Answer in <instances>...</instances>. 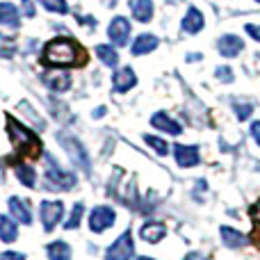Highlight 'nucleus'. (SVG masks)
Listing matches in <instances>:
<instances>
[{
	"label": "nucleus",
	"mask_w": 260,
	"mask_h": 260,
	"mask_svg": "<svg viewBox=\"0 0 260 260\" xmlns=\"http://www.w3.org/2000/svg\"><path fill=\"white\" fill-rule=\"evenodd\" d=\"M87 62V53L76 39L71 37H57V39L48 41L41 53V64L46 67H82Z\"/></svg>",
	"instance_id": "obj_1"
},
{
	"label": "nucleus",
	"mask_w": 260,
	"mask_h": 260,
	"mask_svg": "<svg viewBox=\"0 0 260 260\" xmlns=\"http://www.w3.org/2000/svg\"><path fill=\"white\" fill-rule=\"evenodd\" d=\"M5 123H7V135L12 139V146L18 157H23V160H37V157H41L44 144H41L39 135L32 133L30 128H25L21 121H16L9 114L5 117Z\"/></svg>",
	"instance_id": "obj_2"
},
{
	"label": "nucleus",
	"mask_w": 260,
	"mask_h": 260,
	"mask_svg": "<svg viewBox=\"0 0 260 260\" xmlns=\"http://www.w3.org/2000/svg\"><path fill=\"white\" fill-rule=\"evenodd\" d=\"M46 165H48V169H46L44 178H46V187L48 189L62 192V189L76 187V176H73L71 171L62 169V167L57 165V160H55L50 153H46Z\"/></svg>",
	"instance_id": "obj_3"
},
{
	"label": "nucleus",
	"mask_w": 260,
	"mask_h": 260,
	"mask_svg": "<svg viewBox=\"0 0 260 260\" xmlns=\"http://www.w3.org/2000/svg\"><path fill=\"white\" fill-rule=\"evenodd\" d=\"M57 142H59V146L67 151L69 160H71L73 165L80 167L85 174H91V160H89V155H87L85 146H82L76 137H71V135H67V133H59L57 135Z\"/></svg>",
	"instance_id": "obj_4"
},
{
	"label": "nucleus",
	"mask_w": 260,
	"mask_h": 260,
	"mask_svg": "<svg viewBox=\"0 0 260 260\" xmlns=\"http://www.w3.org/2000/svg\"><path fill=\"white\" fill-rule=\"evenodd\" d=\"M64 217V203L62 201H41L39 206V219H41V226H44V233H53L55 226L62 221Z\"/></svg>",
	"instance_id": "obj_5"
},
{
	"label": "nucleus",
	"mask_w": 260,
	"mask_h": 260,
	"mask_svg": "<svg viewBox=\"0 0 260 260\" xmlns=\"http://www.w3.org/2000/svg\"><path fill=\"white\" fill-rule=\"evenodd\" d=\"M114 221H117V212L110 206H96L89 212V229L91 233H103V231L112 229Z\"/></svg>",
	"instance_id": "obj_6"
},
{
	"label": "nucleus",
	"mask_w": 260,
	"mask_h": 260,
	"mask_svg": "<svg viewBox=\"0 0 260 260\" xmlns=\"http://www.w3.org/2000/svg\"><path fill=\"white\" fill-rule=\"evenodd\" d=\"M135 256V247H133V235L121 233L105 251V260H133Z\"/></svg>",
	"instance_id": "obj_7"
},
{
	"label": "nucleus",
	"mask_w": 260,
	"mask_h": 260,
	"mask_svg": "<svg viewBox=\"0 0 260 260\" xmlns=\"http://www.w3.org/2000/svg\"><path fill=\"white\" fill-rule=\"evenodd\" d=\"M130 30H133V25L126 16H114L108 25V37L114 46H126L130 39Z\"/></svg>",
	"instance_id": "obj_8"
},
{
	"label": "nucleus",
	"mask_w": 260,
	"mask_h": 260,
	"mask_svg": "<svg viewBox=\"0 0 260 260\" xmlns=\"http://www.w3.org/2000/svg\"><path fill=\"white\" fill-rule=\"evenodd\" d=\"M217 50H219L221 57L233 59L244 50V41H242V37H238V35H221L219 39H217Z\"/></svg>",
	"instance_id": "obj_9"
},
{
	"label": "nucleus",
	"mask_w": 260,
	"mask_h": 260,
	"mask_svg": "<svg viewBox=\"0 0 260 260\" xmlns=\"http://www.w3.org/2000/svg\"><path fill=\"white\" fill-rule=\"evenodd\" d=\"M7 210L9 215H12L14 221H18V224H25L30 226L32 224V212H30V206H27L23 199L18 197H9L7 199Z\"/></svg>",
	"instance_id": "obj_10"
},
{
	"label": "nucleus",
	"mask_w": 260,
	"mask_h": 260,
	"mask_svg": "<svg viewBox=\"0 0 260 260\" xmlns=\"http://www.w3.org/2000/svg\"><path fill=\"white\" fill-rule=\"evenodd\" d=\"M174 157L178 162V167L183 169H189V167H197L201 155H199V148L197 146H185V144H176L174 146Z\"/></svg>",
	"instance_id": "obj_11"
},
{
	"label": "nucleus",
	"mask_w": 260,
	"mask_h": 260,
	"mask_svg": "<svg viewBox=\"0 0 260 260\" xmlns=\"http://www.w3.org/2000/svg\"><path fill=\"white\" fill-rule=\"evenodd\" d=\"M203 25H206V18H203V12L197 7H189L187 12H185L183 21H180V27H183V32H187V35H199V32L203 30Z\"/></svg>",
	"instance_id": "obj_12"
},
{
	"label": "nucleus",
	"mask_w": 260,
	"mask_h": 260,
	"mask_svg": "<svg viewBox=\"0 0 260 260\" xmlns=\"http://www.w3.org/2000/svg\"><path fill=\"white\" fill-rule=\"evenodd\" d=\"M44 85L48 87L50 91H57V94H62V91L71 89V76H69L67 71H62V69H57V71L46 73V76H44Z\"/></svg>",
	"instance_id": "obj_13"
},
{
	"label": "nucleus",
	"mask_w": 260,
	"mask_h": 260,
	"mask_svg": "<svg viewBox=\"0 0 260 260\" xmlns=\"http://www.w3.org/2000/svg\"><path fill=\"white\" fill-rule=\"evenodd\" d=\"M112 85H114V91L126 94V91H130L135 85H137V76H135V71L130 67L117 69V73L112 76Z\"/></svg>",
	"instance_id": "obj_14"
},
{
	"label": "nucleus",
	"mask_w": 260,
	"mask_h": 260,
	"mask_svg": "<svg viewBox=\"0 0 260 260\" xmlns=\"http://www.w3.org/2000/svg\"><path fill=\"white\" fill-rule=\"evenodd\" d=\"M128 7H130V14H133L135 21H139V23H151L153 21V14H155L153 0H130Z\"/></svg>",
	"instance_id": "obj_15"
},
{
	"label": "nucleus",
	"mask_w": 260,
	"mask_h": 260,
	"mask_svg": "<svg viewBox=\"0 0 260 260\" xmlns=\"http://www.w3.org/2000/svg\"><path fill=\"white\" fill-rule=\"evenodd\" d=\"M151 126L157 128V130H162V133H167V135H180V133H183V126H180L178 121H174V119H171L167 112H155V114H153V117H151Z\"/></svg>",
	"instance_id": "obj_16"
},
{
	"label": "nucleus",
	"mask_w": 260,
	"mask_h": 260,
	"mask_svg": "<svg viewBox=\"0 0 260 260\" xmlns=\"http://www.w3.org/2000/svg\"><path fill=\"white\" fill-rule=\"evenodd\" d=\"M157 44H160V39H157L155 35H139L137 39L133 41V46H130V53H133L135 57H139V55H148L157 48Z\"/></svg>",
	"instance_id": "obj_17"
},
{
	"label": "nucleus",
	"mask_w": 260,
	"mask_h": 260,
	"mask_svg": "<svg viewBox=\"0 0 260 260\" xmlns=\"http://www.w3.org/2000/svg\"><path fill=\"white\" fill-rule=\"evenodd\" d=\"M165 235H167V229H165V224H160V221H146V224L139 229V238L148 244L160 242Z\"/></svg>",
	"instance_id": "obj_18"
},
{
	"label": "nucleus",
	"mask_w": 260,
	"mask_h": 260,
	"mask_svg": "<svg viewBox=\"0 0 260 260\" xmlns=\"http://www.w3.org/2000/svg\"><path fill=\"white\" fill-rule=\"evenodd\" d=\"M219 233H221V240H224V244L229 249H240L249 242L247 235L240 233V231H235V229H231V226H221Z\"/></svg>",
	"instance_id": "obj_19"
},
{
	"label": "nucleus",
	"mask_w": 260,
	"mask_h": 260,
	"mask_svg": "<svg viewBox=\"0 0 260 260\" xmlns=\"http://www.w3.org/2000/svg\"><path fill=\"white\" fill-rule=\"evenodd\" d=\"M46 256L48 260H71V244L64 240H55L46 247Z\"/></svg>",
	"instance_id": "obj_20"
},
{
	"label": "nucleus",
	"mask_w": 260,
	"mask_h": 260,
	"mask_svg": "<svg viewBox=\"0 0 260 260\" xmlns=\"http://www.w3.org/2000/svg\"><path fill=\"white\" fill-rule=\"evenodd\" d=\"M0 240H3L5 244H12L18 240V226L16 221L12 219V217L3 215L0 217Z\"/></svg>",
	"instance_id": "obj_21"
},
{
	"label": "nucleus",
	"mask_w": 260,
	"mask_h": 260,
	"mask_svg": "<svg viewBox=\"0 0 260 260\" xmlns=\"http://www.w3.org/2000/svg\"><path fill=\"white\" fill-rule=\"evenodd\" d=\"M14 174H16V178L21 185H25V187H37V174L30 165L16 162V165H14Z\"/></svg>",
	"instance_id": "obj_22"
},
{
	"label": "nucleus",
	"mask_w": 260,
	"mask_h": 260,
	"mask_svg": "<svg viewBox=\"0 0 260 260\" xmlns=\"http://www.w3.org/2000/svg\"><path fill=\"white\" fill-rule=\"evenodd\" d=\"M0 25L7 27H18L21 25V16H18V9L12 3H0Z\"/></svg>",
	"instance_id": "obj_23"
},
{
	"label": "nucleus",
	"mask_w": 260,
	"mask_h": 260,
	"mask_svg": "<svg viewBox=\"0 0 260 260\" xmlns=\"http://www.w3.org/2000/svg\"><path fill=\"white\" fill-rule=\"evenodd\" d=\"M96 55H99V59L105 64V67H117L119 64V53L114 46L110 44H99L96 46Z\"/></svg>",
	"instance_id": "obj_24"
},
{
	"label": "nucleus",
	"mask_w": 260,
	"mask_h": 260,
	"mask_svg": "<svg viewBox=\"0 0 260 260\" xmlns=\"http://www.w3.org/2000/svg\"><path fill=\"white\" fill-rule=\"evenodd\" d=\"M233 110H235V117H238L240 121H247V119L253 114V110H256V103H253V101L235 99L233 101Z\"/></svg>",
	"instance_id": "obj_25"
},
{
	"label": "nucleus",
	"mask_w": 260,
	"mask_h": 260,
	"mask_svg": "<svg viewBox=\"0 0 260 260\" xmlns=\"http://www.w3.org/2000/svg\"><path fill=\"white\" fill-rule=\"evenodd\" d=\"M82 215H85V206H82V203H76V206H73V210H71V215H69V219L64 221V229H67V231H76L78 226H80V221H82Z\"/></svg>",
	"instance_id": "obj_26"
},
{
	"label": "nucleus",
	"mask_w": 260,
	"mask_h": 260,
	"mask_svg": "<svg viewBox=\"0 0 260 260\" xmlns=\"http://www.w3.org/2000/svg\"><path fill=\"white\" fill-rule=\"evenodd\" d=\"M144 142L157 153V155H167L169 153V144L165 142L162 137H155V135H144Z\"/></svg>",
	"instance_id": "obj_27"
},
{
	"label": "nucleus",
	"mask_w": 260,
	"mask_h": 260,
	"mask_svg": "<svg viewBox=\"0 0 260 260\" xmlns=\"http://www.w3.org/2000/svg\"><path fill=\"white\" fill-rule=\"evenodd\" d=\"M39 3L44 5L48 12H53V14H67L69 12L67 0H39Z\"/></svg>",
	"instance_id": "obj_28"
},
{
	"label": "nucleus",
	"mask_w": 260,
	"mask_h": 260,
	"mask_svg": "<svg viewBox=\"0 0 260 260\" xmlns=\"http://www.w3.org/2000/svg\"><path fill=\"white\" fill-rule=\"evenodd\" d=\"M215 78H217L219 82H233V80H235V73H233V69H231V67L221 64V67L215 69Z\"/></svg>",
	"instance_id": "obj_29"
},
{
	"label": "nucleus",
	"mask_w": 260,
	"mask_h": 260,
	"mask_svg": "<svg viewBox=\"0 0 260 260\" xmlns=\"http://www.w3.org/2000/svg\"><path fill=\"white\" fill-rule=\"evenodd\" d=\"M244 32H247L253 41H258L260 44V25L258 23H247V25H244Z\"/></svg>",
	"instance_id": "obj_30"
},
{
	"label": "nucleus",
	"mask_w": 260,
	"mask_h": 260,
	"mask_svg": "<svg viewBox=\"0 0 260 260\" xmlns=\"http://www.w3.org/2000/svg\"><path fill=\"white\" fill-rule=\"evenodd\" d=\"M0 260H25V253H21V251H3L0 253Z\"/></svg>",
	"instance_id": "obj_31"
},
{
	"label": "nucleus",
	"mask_w": 260,
	"mask_h": 260,
	"mask_svg": "<svg viewBox=\"0 0 260 260\" xmlns=\"http://www.w3.org/2000/svg\"><path fill=\"white\" fill-rule=\"evenodd\" d=\"M249 215H251L253 224H256L258 229H260V199H258V201H256V203H253V206H251V210H249Z\"/></svg>",
	"instance_id": "obj_32"
},
{
	"label": "nucleus",
	"mask_w": 260,
	"mask_h": 260,
	"mask_svg": "<svg viewBox=\"0 0 260 260\" xmlns=\"http://www.w3.org/2000/svg\"><path fill=\"white\" fill-rule=\"evenodd\" d=\"M251 137L258 142V146H260V121H253L251 123Z\"/></svg>",
	"instance_id": "obj_33"
},
{
	"label": "nucleus",
	"mask_w": 260,
	"mask_h": 260,
	"mask_svg": "<svg viewBox=\"0 0 260 260\" xmlns=\"http://www.w3.org/2000/svg\"><path fill=\"white\" fill-rule=\"evenodd\" d=\"M23 12H25V16H35V7H32V0H23Z\"/></svg>",
	"instance_id": "obj_34"
},
{
	"label": "nucleus",
	"mask_w": 260,
	"mask_h": 260,
	"mask_svg": "<svg viewBox=\"0 0 260 260\" xmlns=\"http://www.w3.org/2000/svg\"><path fill=\"white\" fill-rule=\"evenodd\" d=\"M201 59H203V55H201V53H197V55L189 53V55H187V62H201Z\"/></svg>",
	"instance_id": "obj_35"
},
{
	"label": "nucleus",
	"mask_w": 260,
	"mask_h": 260,
	"mask_svg": "<svg viewBox=\"0 0 260 260\" xmlns=\"http://www.w3.org/2000/svg\"><path fill=\"white\" fill-rule=\"evenodd\" d=\"M105 114V108H99V110H94V119H101Z\"/></svg>",
	"instance_id": "obj_36"
},
{
	"label": "nucleus",
	"mask_w": 260,
	"mask_h": 260,
	"mask_svg": "<svg viewBox=\"0 0 260 260\" xmlns=\"http://www.w3.org/2000/svg\"><path fill=\"white\" fill-rule=\"evenodd\" d=\"M165 3H169V5H180V3H185V0H165Z\"/></svg>",
	"instance_id": "obj_37"
},
{
	"label": "nucleus",
	"mask_w": 260,
	"mask_h": 260,
	"mask_svg": "<svg viewBox=\"0 0 260 260\" xmlns=\"http://www.w3.org/2000/svg\"><path fill=\"white\" fill-rule=\"evenodd\" d=\"M137 260H153V258H146V256H142V258H137Z\"/></svg>",
	"instance_id": "obj_38"
},
{
	"label": "nucleus",
	"mask_w": 260,
	"mask_h": 260,
	"mask_svg": "<svg viewBox=\"0 0 260 260\" xmlns=\"http://www.w3.org/2000/svg\"><path fill=\"white\" fill-rule=\"evenodd\" d=\"M110 3H114V0H110Z\"/></svg>",
	"instance_id": "obj_39"
},
{
	"label": "nucleus",
	"mask_w": 260,
	"mask_h": 260,
	"mask_svg": "<svg viewBox=\"0 0 260 260\" xmlns=\"http://www.w3.org/2000/svg\"><path fill=\"white\" fill-rule=\"evenodd\" d=\"M256 3H260V0H256Z\"/></svg>",
	"instance_id": "obj_40"
}]
</instances>
